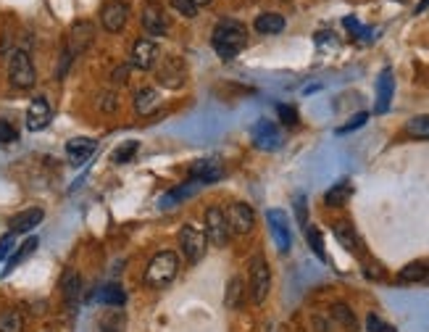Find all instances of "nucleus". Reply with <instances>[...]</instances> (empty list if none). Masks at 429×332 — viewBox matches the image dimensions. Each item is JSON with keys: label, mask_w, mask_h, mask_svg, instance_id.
Listing matches in <instances>:
<instances>
[{"label": "nucleus", "mask_w": 429, "mask_h": 332, "mask_svg": "<svg viewBox=\"0 0 429 332\" xmlns=\"http://www.w3.org/2000/svg\"><path fill=\"white\" fill-rule=\"evenodd\" d=\"M211 45L216 56L224 61H232L245 45H248V30L245 24H240L235 19H221L216 27H213V35H211Z\"/></svg>", "instance_id": "f257e3e1"}, {"label": "nucleus", "mask_w": 429, "mask_h": 332, "mask_svg": "<svg viewBox=\"0 0 429 332\" xmlns=\"http://www.w3.org/2000/svg\"><path fill=\"white\" fill-rule=\"evenodd\" d=\"M177 272H180V256H177L174 251H161L150 259L142 282H145L148 288L161 290V288H166V285L177 277Z\"/></svg>", "instance_id": "f03ea898"}, {"label": "nucleus", "mask_w": 429, "mask_h": 332, "mask_svg": "<svg viewBox=\"0 0 429 332\" xmlns=\"http://www.w3.org/2000/svg\"><path fill=\"white\" fill-rule=\"evenodd\" d=\"M180 248H182V256H185V262L195 266L206 259V251H209V238H206V232L198 230L195 224H185L180 230Z\"/></svg>", "instance_id": "7ed1b4c3"}, {"label": "nucleus", "mask_w": 429, "mask_h": 332, "mask_svg": "<svg viewBox=\"0 0 429 332\" xmlns=\"http://www.w3.org/2000/svg\"><path fill=\"white\" fill-rule=\"evenodd\" d=\"M269 290H271V269H269V262L256 253L253 259H250V301L261 306V303H266L269 298Z\"/></svg>", "instance_id": "20e7f679"}, {"label": "nucleus", "mask_w": 429, "mask_h": 332, "mask_svg": "<svg viewBox=\"0 0 429 332\" xmlns=\"http://www.w3.org/2000/svg\"><path fill=\"white\" fill-rule=\"evenodd\" d=\"M8 80L13 87L19 90H30L37 82V71H35V63H32L30 53L27 51H13L8 59Z\"/></svg>", "instance_id": "39448f33"}, {"label": "nucleus", "mask_w": 429, "mask_h": 332, "mask_svg": "<svg viewBox=\"0 0 429 332\" xmlns=\"http://www.w3.org/2000/svg\"><path fill=\"white\" fill-rule=\"evenodd\" d=\"M206 238H209L211 245H216V248H224L227 242H230L232 232H230V224H227V214L221 206H209V211H206Z\"/></svg>", "instance_id": "423d86ee"}, {"label": "nucleus", "mask_w": 429, "mask_h": 332, "mask_svg": "<svg viewBox=\"0 0 429 332\" xmlns=\"http://www.w3.org/2000/svg\"><path fill=\"white\" fill-rule=\"evenodd\" d=\"M156 80H158L161 87H166V90H180L185 80H187V66H185V61L180 56H166V59L161 61L158 71H156Z\"/></svg>", "instance_id": "0eeeda50"}, {"label": "nucleus", "mask_w": 429, "mask_h": 332, "mask_svg": "<svg viewBox=\"0 0 429 332\" xmlns=\"http://www.w3.org/2000/svg\"><path fill=\"white\" fill-rule=\"evenodd\" d=\"M130 21V3L127 0H106L100 6V24L106 32H121Z\"/></svg>", "instance_id": "6e6552de"}, {"label": "nucleus", "mask_w": 429, "mask_h": 332, "mask_svg": "<svg viewBox=\"0 0 429 332\" xmlns=\"http://www.w3.org/2000/svg\"><path fill=\"white\" fill-rule=\"evenodd\" d=\"M140 21H142V27H145V32L153 35V37H163V35L171 30V21H169V16H166V8H163L161 3H156V0H150V3L142 6Z\"/></svg>", "instance_id": "1a4fd4ad"}, {"label": "nucleus", "mask_w": 429, "mask_h": 332, "mask_svg": "<svg viewBox=\"0 0 429 332\" xmlns=\"http://www.w3.org/2000/svg\"><path fill=\"white\" fill-rule=\"evenodd\" d=\"M266 221H269V230H271V238H274V245L280 253H287L292 248V235H290V221H287V214L282 209H271L266 211Z\"/></svg>", "instance_id": "9d476101"}, {"label": "nucleus", "mask_w": 429, "mask_h": 332, "mask_svg": "<svg viewBox=\"0 0 429 332\" xmlns=\"http://www.w3.org/2000/svg\"><path fill=\"white\" fill-rule=\"evenodd\" d=\"M227 224H230V232L232 235H248L253 232L256 227V214H253V206L248 203H232L230 209H227Z\"/></svg>", "instance_id": "9b49d317"}, {"label": "nucleus", "mask_w": 429, "mask_h": 332, "mask_svg": "<svg viewBox=\"0 0 429 332\" xmlns=\"http://www.w3.org/2000/svg\"><path fill=\"white\" fill-rule=\"evenodd\" d=\"M250 135H253V142H256V148H261V151H277L282 145V132L277 130V124L269 119H259L256 124H253V130H250Z\"/></svg>", "instance_id": "f8f14e48"}, {"label": "nucleus", "mask_w": 429, "mask_h": 332, "mask_svg": "<svg viewBox=\"0 0 429 332\" xmlns=\"http://www.w3.org/2000/svg\"><path fill=\"white\" fill-rule=\"evenodd\" d=\"M156 61H158V45L148 37H140V40H135L132 45V53H130V66L140 71H148L156 66Z\"/></svg>", "instance_id": "ddd939ff"}, {"label": "nucleus", "mask_w": 429, "mask_h": 332, "mask_svg": "<svg viewBox=\"0 0 429 332\" xmlns=\"http://www.w3.org/2000/svg\"><path fill=\"white\" fill-rule=\"evenodd\" d=\"M92 40H95V27H92V21H77L69 32V48H66V51H69L71 56H80V53H85L90 48Z\"/></svg>", "instance_id": "4468645a"}, {"label": "nucleus", "mask_w": 429, "mask_h": 332, "mask_svg": "<svg viewBox=\"0 0 429 332\" xmlns=\"http://www.w3.org/2000/svg\"><path fill=\"white\" fill-rule=\"evenodd\" d=\"M50 119H53V109H50L48 98H35V101L30 103V109H27V130L32 132H40L45 130L50 124Z\"/></svg>", "instance_id": "2eb2a0df"}, {"label": "nucleus", "mask_w": 429, "mask_h": 332, "mask_svg": "<svg viewBox=\"0 0 429 332\" xmlns=\"http://www.w3.org/2000/svg\"><path fill=\"white\" fill-rule=\"evenodd\" d=\"M224 177V169H221V164L216 159H200L190 166V180L200 182L203 187L211 185V182H219Z\"/></svg>", "instance_id": "dca6fc26"}, {"label": "nucleus", "mask_w": 429, "mask_h": 332, "mask_svg": "<svg viewBox=\"0 0 429 332\" xmlns=\"http://www.w3.org/2000/svg\"><path fill=\"white\" fill-rule=\"evenodd\" d=\"M392 92H395V77H392V69H382L380 80H377V113H387L390 103H392Z\"/></svg>", "instance_id": "f3484780"}, {"label": "nucleus", "mask_w": 429, "mask_h": 332, "mask_svg": "<svg viewBox=\"0 0 429 332\" xmlns=\"http://www.w3.org/2000/svg\"><path fill=\"white\" fill-rule=\"evenodd\" d=\"M95 148H98V145H95L92 137H71V140L66 142V156H69V161L74 164V166H82V164L95 153Z\"/></svg>", "instance_id": "a211bd4d"}, {"label": "nucleus", "mask_w": 429, "mask_h": 332, "mask_svg": "<svg viewBox=\"0 0 429 332\" xmlns=\"http://www.w3.org/2000/svg\"><path fill=\"white\" fill-rule=\"evenodd\" d=\"M161 106V92L156 87H142V90L135 92V111L140 113V116H150V113H156Z\"/></svg>", "instance_id": "6ab92c4d"}, {"label": "nucleus", "mask_w": 429, "mask_h": 332, "mask_svg": "<svg viewBox=\"0 0 429 332\" xmlns=\"http://www.w3.org/2000/svg\"><path fill=\"white\" fill-rule=\"evenodd\" d=\"M332 232H335V238H337V242L345 248V251L361 253V240L350 221H335V224H332Z\"/></svg>", "instance_id": "aec40b11"}, {"label": "nucleus", "mask_w": 429, "mask_h": 332, "mask_svg": "<svg viewBox=\"0 0 429 332\" xmlns=\"http://www.w3.org/2000/svg\"><path fill=\"white\" fill-rule=\"evenodd\" d=\"M203 185L200 182H195V180H187L185 185H180V187H174V190H169L166 195H161V201H158V206L161 209H171L174 203H180V201H187V198H192L195 192L200 190Z\"/></svg>", "instance_id": "412c9836"}, {"label": "nucleus", "mask_w": 429, "mask_h": 332, "mask_svg": "<svg viewBox=\"0 0 429 332\" xmlns=\"http://www.w3.org/2000/svg\"><path fill=\"white\" fill-rule=\"evenodd\" d=\"M42 209H27V211H19L16 216H11V232L13 235H21V232L35 230L37 224L42 221Z\"/></svg>", "instance_id": "4be33fe9"}, {"label": "nucleus", "mask_w": 429, "mask_h": 332, "mask_svg": "<svg viewBox=\"0 0 429 332\" xmlns=\"http://www.w3.org/2000/svg\"><path fill=\"white\" fill-rule=\"evenodd\" d=\"M92 301L103 303V306H111V309H119L127 303V293L121 285H106V288H100L95 295H92Z\"/></svg>", "instance_id": "5701e85b"}, {"label": "nucleus", "mask_w": 429, "mask_h": 332, "mask_svg": "<svg viewBox=\"0 0 429 332\" xmlns=\"http://www.w3.org/2000/svg\"><path fill=\"white\" fill-rule=\"evenodd\" d=\"M256 32L259 35H280L285 30V16L282 13H274V11H266V13H261L256 16Z\"/></svg>", "instance_id": "b1692460"}, {"label": "nucleus", "mask_w": 429, "mask_h": 332, "mask_svg": "<svg viewBox=\"0 0 429 332\" xmlns=\"http://www.w3.org/2000/svg\"><path fill=\"white\" fill-rule=\"evenodd\" d=\"M127 327V316L119 309H108L98 316V332H124Z\"/></svg>", "instance_id": "393cba45"}, {"label": "nucleus", "mask_w": 429, "mask_h": 332, "mask_svg": "<svg viewBox=\"0 0 429 332\" xmlns=\"http://www.w3.org/2000/svg\"><path fill=\"white\" fill-rule=\"evenodd\" d=\"M350 195H353V185H350L348 180H342V182H337V185H332L330 190H327L324 203H327L330 209H337V206H345V201H348Z\"/></svg>", "instance_id": "a878e982"}, {"label": "nucleus", "mask_w": 429, "mask_h": 332, "mask_svg": "<svg viewBox=\"0 0 429 332\" xmlns=\"http://www.w3.org/2000/svg\"><path fill=\"white\" fill-rule=\"evenodd\" d=\"M61 290H63V298H66V303H69V306H74V303H77V298L82 295L80 274L69 269V272L61 277Z\"/></svg>", "instance_id": "bb28decb"}, {"label": "nucleus", "mask_w": 429, "mask_h": 332, "mask_svg": "<svg viewBox=\"0 0 429 332\" xmlns=\"http://www.w3.org/2000/svg\"><path fill=\"white\" fill-rule=\"evenodd\" d=\"M242 301H245V285H242L240 277H232L230 285H227V293H224V306L230 312H235V309L242 306Z\"/></svg>", "instance_id": "cd10ccee"}, {"label": "nucleus", "mask_w": 429, "mask_h": 332, "mask_svg": "<svg viewBox=\"0 0 429 332\" xmlns=\"http://www.w3.org/2000/svg\"><path fill=\"white\" fill-rule=\"evenodd\" d=\"M424 277H427V262H411L398 272V282H403V285L424 282Z\"/></svg>", "instance_id": "c85d7f7f"}, {"label": "nucleus", "mask_w": 429, "mask_h": 332, "mask_svg": "<svg viewBox=\"0 0 429 332\" xmlns=\"http://www.w3.org/2000/svg\"><path fill=\"white\" fill-rule=\"evenodd\" d=\"M406 135L414 137V140H429V116L427 113L414 116V119L406 121Z\"/></svg>", "instance_id": "c756f323"}, {"label": "nucleus", "mask_w": 429, "mask_h": 332, "mask_svg": "<svg viewBox=\"0 0 429 332\" xmlns=\"http://www.w3.org/2000/svg\"><path fill=\"white\" fill-rule=\"evenodd\" d=\"M306 240H309V248L313 251V256L319 259V262H327V251H324V238H321L319 227H313V224H309L306 227Z\"/></svg>", "instance_id": "7c9ffc66"}, {"label": "nucleus", "mask_w": 429, "mask_h": 332, "mask_svg": "<svg viewBox=\"0 0 429 332\" xmlns=\"http://www.w3.org/2000/svg\"><path fill=\"white\" fill-rule=\"evenodd\" d=\"M137 151H140V142H137V140L121 142L119 148L111 153V161H113V164H130L132 159L137 156Z\"/></svg>", "instance_id": "2f4dec72"}, {"label": "nucleus", "mask_w": 429, "mask_h": 332, "mask_svg": "<svg viewBox=\"0 0 429 332\" xmlns=\"http://www.w3.org/2000/svg\"><path fill=\"white\" fill-rule=\"evenodd\" d=\"M0 332H24V316L19 312H0Z\"/></svg>", "instance_id": "473e14b6"}, {"label": "nucleus", "mask_w": 429, "mask_h": 332, "mask_svg": "<svg viewBox=\"0 0 429 332\" xmlns=\"http://www.w3.org/2000/svg\"><path fill=\"white\" fill-rule=\"evenodd\" d=\"M332 319L342 324L345 330H356V316H353V312H350L345 303H335V306H332Z\"/></svg>", "instance_id": "72a5a7b5"}, {"label": "nucleus", "mask_w": 429, "mask_h": 332, "mask_svg": "<svg viewBox=\"0 0 429 332\" xmlns=\"http://www.w3.org/2000/svg\"><path fill=\"white\" fill-rule=\"evenodd\" d=\"M37 251V238H30V240L24 242V245H21L19 251L13 253V256H11V262H8V266H6V274L11 272V269H13V266H19L21 262H24V259H30L32 253Z\"/></svg>", "instance_id": "f704fd0d"}, {"label": "nucleus", "mask_w": 429, "mask_h": 332, "mask_svg": "<svg viewBox=\"0 0 429 332\" xmlns=\"http://www.w3.org/2000/svg\"><path fill=\"white\" fill-rule=\"evenodd\" d=\"M171 8L182 13L185 19H195L198 16V6L192 3V0H171Z\"/></svg>", "instance_id": "c9c22d12"}, {"label": "nucleus", "mask_w": 429, "mask_h": 332, "mask_svg": "<svg viewBox=\"0 0 429 332\" xmlns=\"http://www.w3.org/2000/svg\"><path fill=\"white\" fill-rule=\"evenodd\" d=\"M19 132L13 130V124L6 119H0V145H8V142H16Z\"/></svg>", "instance_id": "e433bc0d"}, {"label": "nucleus", "mask_w": 429, "mask_h": 332, "mask_svg": "<svg viewBox=\"0 0 429 332\" xmlns=\"http://www.w3.org/2000/svg\"><path fill=\"white\" fill-rule=\"evenodd\" d=\"M366 119H369V113H366V111H361V113H356L348 124H342V127H340L337 135H348V132L359 130V127H363V124H366Z\"/></svg>", "instance_id": "4c0bfd02"}, {"label": "nucleus", "mask_w": 429, "mask_h": 332, "mask_svg": "<svg viewBox=\"0 0 429 332\" xmlns=\"http://www.w3.org/2000/svg\"><path fill=\"white\" fill-rule=\"evenodd\" d=\"M295 216H298V224L306 230L309 227V206H306V195H298L295 198Z\"/></svg>", "instance_id": "58836bf2"}, {"label": "nucleus", "mask_w": 429, "mask_h": 332, "mask_svg": "<svg viewBox=\"0 0 429 332\" xmlns=\"http://www.w3.org/2000/svg\"><path fill=\"white\" fill-rule=\"evenodd\" d=\"M277 113H280L282 124H287V127L298 124V111L292 109V106H285V103H280V106H277Z\"/></svg>", "instance_id": "ea45409f"}, {"label": "nucleus", "mask_w": 429, "mask_h": 332, "mask_svg": "<svg viewBox=\"0 0 429 332\" xmlns=\"http://www.w3.org/2000/svg\"><path fill=\"white\" fill-rule=\"evenodd\" d=\"M98 106H100V111H106V113H113V111L119 109V101H116V95H113V92H100V95H98Z\"/></svg>", "instance_id": "a19ab883"}, {"label": "nucleus", "mask_w": 429, "mask_h": 332, "mask_svg": "<svg viewBox=\"0 0 429 332\" xmlns=\"http://www.w3.org/2000/svg\"><path fill=\"white\" fill-rule=\"evenodd\" d=\"M13 245H16V235H13V232H8L6 238H0V259H6V256H11V251H13Z\"/></svg>", "instance_id": "79ce46f5"}, {"label": "nucleus", "mask_w": 429, "mask_h": 332, "mask_svg": "<svg viewBox=\"0 0 429 332\" xmlns=\"http://www.w3.org/2000/svg\"><path fill=\"white\" fill-rule=\"evenodd\" d=\"M366 327H369V332H392L387 324H385L380 316H377V314H369V319H366Z\"/></svg>", "instance_id": "37998d69"}, {"label": "nucleus", "mask_w": 429, "mask_h": 332, "mask_svg": "<svg viewBox=\"0 0 429 332\" xmlns=\"http://www.w3.org/2000/svg\"><path fill=\"white\" fill-rule=\"evenodd\" d=\"M127 74H130V63H124V66H119V69L111 74V80L116 82V85H124L127 82Z\"/></svg>", "instance_id": "c03bdc74"}, {"label": "nucleus", "mask_w": 429, "mask_h": 332, "mask_svg": "<svg viewBox=\"0 0 429 332\" xmlns=\"http://www.w3.org/2000/svg\"><path fill=\"white\" fill-rule=\"evenodd\" d=\"M427 8H429V0H421L419 6H416V13H424Z\"/></svg>", "instance_id": "a18cd8bd"}, {"label": "nucleus", "mask_w": 429, "mask_h": 332, "mask_svg": "<svg viewBox=\"0 0 429 332\" xmlns=\"http://www.w3.org/2000/svg\"><path fill=\"white\" fill-rule=\"evenodd\" d=\"M192 3H195V6H198V8H200V6H209L211 0H192Z\"/></svg>", "instance_id": "49530a36"}, {"label": "nucleus", "mask_w": 429, "mask_h": 332, "mask_svg": "<svg viewBox=\"0 0 429 332\" xmlns=\"http://www.w3.org/2000/svg\"><path fill=\"white\" fill-rule=\"evenodd\" d=\"M424 282L429 285V262H427V277H424Z\"/></svg>", "instance_id": "de8ad7c7"}, {"label": "nucleus", "mask_w": 429, "mask_h": 332, "mask_svg": "<svg viewBox=\"0 0 429 332\" xmlns=\"http://www.w3.org/2000/svg\"><path fill=\"white\" fill-rule=\"evenodd\" d=\"M400 3H406V0H400Z\"/></svg>", "instance_id": "09e8293b"}]
</instances>
